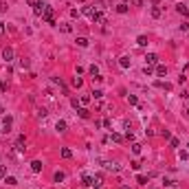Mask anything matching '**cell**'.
<instances>
[{
    "label": "cell",
    "instance_id": "cell-17",
    "mask_svg": "<svg viewBox=\"0 0 189 189\" xmlns=\"http://www.w3.org/2000/svg\"><path fill=\"white\" fill-rule=\"evenodd\" d=\"M59 154H62V158H73V152H70L68 147H62V152H59Z\"/></svg>",
    "mask_w": 189,
    "mask_h": 189
},
{
    "label": "cell",
    "instance_id": "cell-10",
    "mask_svg": "<svg viewBox=\"0 0 189 189\" xmlns=\"http://www.w3.org/2000/svg\"><path fill=\"white\" fill-rule=\"evenodd\" d=\"M90 20H92V22H101V24H105V20H103V15H101V13H99V11H94V13L90 15Z\"/></svg>",
    "mask_w": 189,
    "mask_h": 189
},
{
    "label": "cell",
    "instance_id": "cell-4",
    "mask_svg": "<svg viewBox=\"0 0 189 189\" xmlns=\"http://www.w3.org/2000/svg\"><path fill=\"white\" fill-rule=\"evenodd\" d=\"M145 62H147V66L158 64V55H156V53H147V55H145Z\"/></svg>",
    "mask_w": 189,
    "mask_h": 189
},
{
    "label": "cell",
    "instance_id": "cell-5",
    "mask_svg": "<svg viewBox=\"0 0 189 189\" xmlns=\"http://www.w3.org/2000/svg\"><path fill=\"white\" fill-rule=\"evenodd\" d=\"M176 11H178V13L182 15V18H187V15H189V9H187L182 2H178V4H176Z\"/></svg>",
    "mask_w": 189,
    "mask_h": 189
},
{
    "label": "cell",
    "instance_id": "cell-43",
    "mask_svg": "<svg viewBox=\"0 0 189 189\" xmlns=\"http://www.w3.org/2000/svg\"><path fill=\"white\" fill-rule=\"evenodd\" d=\"M2 33H4V26H2V24H0V35H2Z\"/></svg>",
    "mask_w": 189,
    "mask_h": 189
},
{
    "label": "cell",
    "instance_id": "cell-15",
    "mask_svg": "<svg viewBox=\"0 0 189 189\" xmlns=\"http://www.w3.org/2000/svg\"><path fill=\"white\" fill-rule=\"evenodd\" d=\"M77 112H79L81 119H88V116H90V110H86V108H77Z\"/></svg>",
    "mask_w": 189,
    "mask_h": 189
},
{
    "label": "cell",
    "instance_id": "cell-24",
    "mask_svg": "<svg viewBox=\"0 0 189 189\" xmlns=\"http://www.w3.org/2000/svg\"><path fill=\"white\" fill-rule=\"evenodd\" d=\"M29 4L35 9V7H42V4H46V2H44V0H29Z\"/></svg>",
    "mask_w": 189,
    "mask_h": 189
},
{
    "label": "cell",
    "instance_id": "cell-12",
    "mask_svg": "<svg viewBox=\"0 0 189 189\" xmlns=\"http://www.w3.org/2000/svg\"><path fill=\"white\" fill-rule=\"evenodd\" d=\"M156 75H167V66L165 64H156Z\"/></svg>",
    "mask_w": 189,
    "mask_h": 189
},
{
    "label": "cell",
    "instance_id": "cell-21",
    "mask_svg": "<svg viewBox=\"0 0 189 189\" xmlns=\"http://www.w3.org/2000/svg\"><path fill=\"white\" fill-rule=\"evenodd\" d=\"M160 13H163L160 7H152V18H160Z\"/></svg>",
    "mask_w": 189,
    "mask_h": 189
},
{
    "label": "cell",
    "instance_id": "cell-23",
    "mask_svg": "<svg viewBox=\"0 0 189 189\" xmlns=\"http://www.w3.org/2000/svg\"><path fill=\"white\" fill-rule=\"evenodd\" d=\"M108 138H112L114 143H121V141H123V136H121V134H116V132H112V134H110Z\"/></svg>",
    "mask_w": 189,
    "mask_h": 189
},
{
    "label": "cell",
    "instance_id": "cell-28",
    "mask_svg": "<svg viewBox=\"0 0 189 189\" xmlns=\"http://www.w3.org/2000/svg\"><path fill=\"white\" fill-rule=\"evenodd\" d=\"M127 101H130V105H136V103H138V99L134 97V94H127Z\"/></svg>",
    "mask_w": 189,
    "mask_h": 189
},
{
    "label": "cell",
    "instance_id": "cell-18",
    "mask_svg": "<svg viewBox=\"0 0 189 189\" xmlns=\"http://www.w3.org/2000/svg\"><path fill=\"white\" fill-rule=\"evenodd\" d=\"M53 178H55V182H62V180L66 178V174H64V171H55V176H53Z\"/></svg>",
    "mask_w": 189,
    "mask_h": 189
},
{
    "label": "cell",
    "instance_id": "cell-11",
    "mask_svg": "<svg viewBox=\"0 0 189 189\" xmlns=\"http://www.w3.org/2000/svg\"><path fill=\"white\" fill-rule=\"evenodd\" d=\"M31 169L35 171V174H40V171H42V160H33V163H31Z\"/></svg>",
    "mask_w": 189,
    "mask_h": 189
},
{
    "label": "cell",
    "instance_id": "cell-14",
    "mask_svg": "<svg viewBox=\"0 0 189 189\" xmlns=\"http://www.w3.org/2000/svg\"><path fill=\"white\" fill-rule=\"evenodd\" d=\"M136 44H138V46H147V35H138L136 37Z\"/></svg>",
    "mask_w": 189,
    "mask_h": 189
},
{
    "label": "cell",
    "instance_id": "cell-33",
    "mask_svg": "<svg viewBox=\"0 0 189 189\" xmlns=\"http://www.w3.org/2000/svg\"><path fill=\"white\" fill-rule=\"evenodd\" d=\"M4 176H7V167H4V165H0V180H2Z\"/></svg>",
    "mask_w": 189,
    "mask_h": 189
},
{
    "label": "cell",
    "instance_id": "cell-44",
    "mask_svg": "<svg viewBox=\"0 0 189 189\" xmlns=\"http://www.w3.org/2000/svg\"><path fill=\"white\" fill-rule=\"evenodd\" d=\"M2 112H4V108H0V116H2Z\"/></svg>",
    "mask_w": 189,
    "mask_h": 189
},
{
    "label": "cell",
    "instance_id": "cell-40",
    "mask_svg": "<svg viewBox=\"0 0 189 189\" xmlns=\"http://www.w3.org/2000/svg\"><path fill=\"white\" fill-rule=\"evenodd\" d=\"M92 94H94V99H101V97H103V92H101V90H94Z\"/></svg>",
    "mask_w": 189,
    "mask_h": 189
},
{
    "label": "cell",
    "instance_id": "cell-9",
    "mask_svg": "<svg viewBox=\"0 0 189 189\" xmlns=\"http://www.w3.org/2000/svg\"><path fill=\"white\" fill-rule=\"evenodd\" d=\"M2 57L7 59V62H11V59H13V48H9V46H7V48L2 51Z\"/></svg>",
    "mask_w": 189,
    "mask_h": 189
},
{
    "label": "cell",
    "instance_id": "cell-42",
    "mask_svg": "<svg viewBox=\"0 0 189 189\" xmlns=\"http://www.w3.org/2000/svg\"><path fill=\"white\" fill-rule=\"evenodd\" d=\"M152 2H154V7H158V2H160V0H152Z\"/></svg>",
    "mask_w": 189,
    "mask_h": 189
},
{
    "label": "cell",
    "instance_id": "cell-36",
    "mask_svg": "<svg viewBox=\"0 0 189 189\" xmlns=\"http://www.w3.org/2000/svg\"><path fill=\"white\" fill-rule=\"evenodd\" d=\"M130 4H134V7H143V0H130Z\"/></svg>",
    "mask_w": 189,
    "mask_h": 189
},
{
    "label": "cell",
    "instance_id": "cell-30",
    "mask_svg": "<svg viewBox=\"0 0 189 189\" xmlns=\"http://www.w3.org/2000/svg\"><path fill=\"white\" fill-rule=\"evenodd\" d=\"M178 156H180V160H187V158H189V152H185V149H180V152H178Z\"/></svg>",
    "mask_w": 189,
    "mask_h": 189
},
{
    "label": "cell",
    "instance_id": "cell-29",
    "mask_svg": "<svg viewBox=\"0 0 189 189\" xmlns=\"http://www.w3.org/2000/svg\"><path fill=\"white\" fill-rule=\"evenodd\" d=\"M88 73H90L92 77H97V75H99V68H97V66H90V68H88Z\"/></svg>",
    "mask_w": 189,
    "mask_h": 189
},
{
    "label": "cell",
    "instance_id": "cell-32",
    "mask_svg": "<svg viewBox=\"0 0 189 189\" xmlns=\"http://www.w3.org/2000/svg\"><path fill=\"white\" fill-rule=\"evenodd\" d=\"M141 185H147V176H143V174H138V178H136Z\"/></svg>",
    "mask_w": 189,
    "mask_h": 189
},
{
    "label": "cell",
    "instance_id": "cell-45",
    "mask_svg": "<svg viewBox=\"0 0 189 189\" xmlns=\"http://www.w3.org/2000/svg\"><path fill=\"white\" fill-rule=\"evenodd\" d=\"M121 189H130V187H127V185H123V187H121Z\"/></svg>",
    "mask_w": 189,
    "mask_h": 189
},
{
    "label": "cell",
    "instance_id": "cell-26",
    "mask_svg": "<svg viewBox=\"0 0 189 189\" xmlns=\"http://www.w3.org/2000/svg\"><path fill=\"white\" fill-rule=\"evenodd\" d=\"M81 13H86L88 18H90V15L94 13V9H92V7H84V9H81Z\"/></svg>",
    "mask_w": 189,
    "mask_h": 189
},
{
    "label": "cell",
    "instance_id": "cell-3",
    "mask_svg": "<svg viewBox=\"0 0 189 189\" xmlns=\"http://www.w3.org/2000/svg\"><path fill=\"white\" fill-rule=\"evenodd\" d=\"M101 185H103V176H101V174H94V176H92V187H90V189H101Z\"/></svg>",
    "mask_w": 189,
    "mask_h": 189
},
{
    "label": "cell",
    "instance_id": "cell-39",
    "mask_svg": "<svg viewBox=\"0 0 189 189\" xmlns=\"http://www.w3.org/2000/svg\"><path fill=\"white\" fill-rule=\"evenodd\" d=\"M20 66L22 68H29V59H20Z\"/></svg>",
    "mask_w": 189,
    "mask_h": 189
},
{
    "label": "cell",
    "instance_id": "cell-25",
    "mask_svg": "<svg viewBox=\"0 0 189 189\" xmlns=\"http://www.w3.org/2000/svg\"><path fill=\"white\" fill-rule=\"evenodd\" d=\"M77 46L86 48V46H88V40H86V37H77Z\"/></svg>",
    "mask_w": 189,
    "mask_h": 189
},
{
    "label": "cell",
    "instance_id": "cell-1",
    "mask_svg": "<svg viewBox=\"0 0 189 189\" xmlns=\"http://www.w3.org/2000/svg\"><path fill=\"white\" fill-rule=\"evenodd\" d=\"M42 20H44V22H48V24H55V13H53V7H48V4H46V9H44V13H42Z\"/></svg>",
    "mask_w": 189,
    "mask_h": 189
},
{
    "label": "cell",
    "instance_id": "cell-16",
    "mask_svg": "<svg viewBox=\"0 0 189 189\" xmlns=\"http://www.w3.org/2000/svg\"><path fill=\"white\" fill-rule=\"evenodd\" d=\"M59 31H62V33H70V31H73V26H70L68 22H64V24H59Z\"/></svg>",
    "mask_w": 189,
    "mask_h": 189
},
{
    "label": "cell",
    "instance_id": "cell-34",
    "mask_svg": "<svg viewBox=\"0 0 189 189\" xmlns=\"http://www.w3.org/2000/svg\"><path fill=\"white\" fill-rule=\"evenodd\" d=\"M79 101H81V103H90V94H81Z\"/></svg>",
    "mask_w": 189,
    "mask_h": 189
},
{
    "label": "cell",
    "instance_id": "cell-22",
    "mask_svg": "<svg viewBox=\"0 0 189 189\" xmlns=\"http://www.w3.org/2000/svg\"><path fill=\"white\" fill-rule=\"evenodd\" d=\"M55 130H57V132H66V121H57Z\"/></svg>",
    "mask_w": 189,
    "mask_h": 189
},
{
    "label": "cell",
    "instance_id": "cell-46",
    "mask_svg": "<svg viewBox=\"0 0 189 189\" xmlns=\"http://www.w3.org/2000/svg\"><path fill=\"white\" fill-rule=\"evenodd\" d=\"M187 114H189V110H187Z\"/></svg>",
    "mask_w": 189,
    "mask_h": 189
},
{
    "label": "cell",
    "instance_id": "cell-31",
    "mask_svg": "<svg viewBox=\"0 0 189 189\" xmlns=\"http://www.w3.org/2000/svg\"><path fill=\"white\" fill-rule=\"evenodd\" d=\"M132 152H134V154H141V145H138V143H132Z\"/></svg>",
    "mask_w": 189,
    "mask_h": 189
},
{
    "label": "cell",
    "instance_id": "cell-19",
    "mask_svg": "<svg viewBox=\"0 0 189 189\" xmlns=\"http://www.w3.org/2000/svg\"><path fill=\"white\" fill-rule=\"evenodd\" d=\"M116 13H127V4H125V2L116 4Z\"/></svg>",
    "mask_w": 189,
    "mask_h": 189
},
{
    "label": "cell",
    "instance_id": "cell-35",
    "mask_svg": "<svg viewBox=\"0 0 189 189\" xmlns=\"http://www.w3.org/2000/svg\"><path fill=\"white\" fill-rule=\"evenodd\" d=\"M180 31H182V33L189 31V22H182V24H180Z\"/></svg>",
    "mask_w": 189,
    "mask_h": 189
},
{
    "label": "cell",
    "instance_id": "cell-41",
    "mask_svg": "<svg viewBox=\"0 0 189 189\" xmlns=\"http://www.w3.org/2000/svg\"><path fill=\"white\" fill-rule=\"evenodd\" d=\"M130 165H132V169H136V171L141 169V163H136V160H134V163H130Z\"/></svg>",
    "mask_w": 189,
    "mask_h": 189
},
{
    "label": "cell",
    "instance_id": "cell-8",
    "mask_svg": "<svg viewBox=\"0 0 189 189\" xmlns=\"http://www.w3.org/2000/svg\"><path fill=\"white\" fill-rule=\"evenodd\" d=\"M81 185H84V187H92V176L90 174H84V176H81Z\"/></svg>",
    "mask_w": 189,
    "mask_h": 189
},
{
    "label": "cell",
    "instance_id": "cell-2",
    "mask_svg": "<svg viewBox=\"0 0 189 189\" xmlns=\"http://www.w3.org/2000/svg\"><path fill=\"white\" fill-rule=\"evenodd\" d=\"M103 167L108 169V171H112V174L121 171V165H119V163H114V160H105V163H103Z\"/></svg>",
    "mask_w": 189,
    "mask_h": 189
},
{
    "label": "cell",
    "instance_id": "cell-6",
    "mask_svg": "<svg viewBox=\"0 0 189 189\" xmlns=\"http://www.w3.org/2000/svg\"><path fill=\"white\" fill-rule=\"evenodd\" d=\"M24 145H26V138H24V136H18V141H15V149H18V152H22V149H24Z\"/></svg>",
    "mask_w": 189,
    "mask_h": 189
},
{
    "label": "cell",
    "instance_id": "cell-27",
    "mask_svg": "<svg viewBox=\"0 0 189 189\" xmlns=\"http://www.w3.org/2000/svg\"><path fill=\"white\" fill-rule=\"evenodd\" d=\"M156 88H165V90H171L169 84H165V81H156Z\"/></svg>",
    "mask_w": 189,
    "mask_h": 189
},
{
    "label": "cell",
    "instance_id": "cell-20",
    "mask_svg": "<svg viewBox=\"0 0 189 189\" xmlns=\"http://www.w3.org/2000/svg\"><path fill=\"white\" fill-rule=\"evenodd\" d=\"M119 64H121V68H130V57H121Z\"/></svg>",
    "mask_w": 189,
    "mask_h": 189
},
{
    "label": "cell",
    "instance_id": "cell-37",
    "mask_svg": "<svg viewBox=\"0 0 189 189\" xmlns=\"http://www.w3.org/2000/svg\"><path fill=\"white\" fill-rule=\"evenodd\" d=\"M145 75H147V77H149V75H154V70H152V66H147V64H145Z\"/></svg>",
    "mask_w": 189,
    "mask_h": 189
},
{
    "label": "cell",
    "instance_id": "cell-13",
    "mask_svg": "<svg viewBox=\"0 0 189 189\" xmlns=\"http://www.w3.org/2000/svg\"><path fill=\"white\" fill-rule=\"evenodd\" d=\"M4 180H7V185H9V187L18 185V178H15V176H4Z\"/></svg>",
    "mask_w": 189,
    "mask_h": 189
},
{
    "label": "cell",
    "instance_id": "cell-38",
    "mask_svg": "<svg viewBox=\"0 0 189 189\" xmlns=\"http://www.w3.org/2000/svg\"><path fill=\"white\" fill-rule=\"evenodd\" d=\"M169 143H171V147H178V145H180L178 138H169Z\"/></svg>",
    "mask_w": 189,
    "mask_h": 189
},
{
    "label": "cell",
    "instance_id": "cell-7",
    "mask_svg": "<svg viewBox=\"0 0 189 189\" xmlns=\"http://www.w3.org/2000/svg\"><path fill=\"white\" fill-rule=\"evenodd\" d=\"M11 123H13L11 116H4V119H2V132H9L11 130Z\"/></svg>",
    "mask_w": 189,
    "mask_h": 189
}]
</instances>
